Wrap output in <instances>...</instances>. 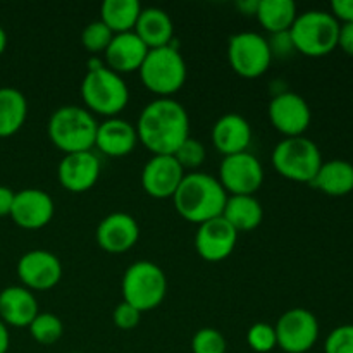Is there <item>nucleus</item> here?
I'll return each instance as SVG.
<instances>
[{
	"label": "nucleus",
	"mask_w": 353,
	"mask_h": 353,
	"mask_svg": "<svg viewBox=\"0 0 353 353\" xmlns=\"http://www.w3.org/2000/svg\"><path fill=\"white\" fill-rule=\"evenodd\" d=\"M103 54H105L107 68L117 74H126V72L140 71L148 48L134 31H128V33L114 34Z\"/></svg>",
	"instance_id": "6ab92c4d"
},
{
	"label": "nucleus",
	"mask_w": 353,
	"mask_h": 353,
	"mask_svg": "<svg viewBox=\"0 0 353 353\" xmlns=\"http://www.w3.org/2000/svg\"><path fill=\"white\" fill-rule=\"evenodd\" d=\"M271 159L276 171L286 179L309 185L324 162L319 147L305 137L281 140L272 150Z\"/></svg>",
	"instance_id": "6e6552de"
},
{
	"label": "nucleus",
	"mask_w": 353,
	"mask_h": 353,
	"mask_svg": "<svg viewBox=\"0 0 353 353\" xmlns=\"http://www.w3.org/2000/svg\"><path fill=\"white\" fill-rule=\"evenodd\" d=\"M210 138H212L214 147L224 157L241 154V152H248L252 143V126L240 114H224L214 123Z\"/></svg>",
	"instance_id": "aec40b11"
},
{
	"label": "nucleus",
	"mask_w": 353,
	"mask_h": 353,
	"mask_svg": "<svg viewBox=\"0 0 353 353\" xmlns=\"http://www.w3.org/2000/svg\"><path fill=\"white\" fill-rule=\"evenodd\" d=\"M138 72L145 88L159 95V99H168L179 92L188 76L185 59L174 45L148 50Z\"/></svg>",
	"instance_id": "20e7f679"
},
{
	"label": "nucleus",
	"mask_w": 353,
	"mask_h": 353,
	"mask_svg": "<svg viewBox=\"0 0 353 353\" xmlns=\"http://www.w3.org/2000/svg\"><path fill=\"white\" fill-rule=\"evenodd\" d=\"M259 2H261V0H238L236 7L241 14H247V16H255L259 10Z\"/></svg>",
	"instance_id": "ea45409f"
},
{
	"label": "nucleus",
	"mask_w": 353,
	"mask_h": 353,
	"mask_svg": "<svg viewBox=\"0 0 353 353\" xmlns=\"http://www.w3.org/2000/svg\"><path fill=\"white\" fill-rule=\"evenodd\" d=\"M228 61L236 74L254 79L264 74L272 62L268 38L255 31H241L228 40Z\"/></svg>",
	"instance_id": "1a4fd4ad"
},
{
	"label": "nucleus",
	"mask_w": 353,
	"mask_h": 353,
	"mask_svg": "<svg viewBox=\"0 0 353 353\" xmlns=\"http://www.w3.org/2000/svg\"><path fill=\"white\" fill-rule=\"evenodd\" d=\"M6 48H7V33H6V30L0 26V55L6 52Z\"/></svg>",
	"instance_id": "79ce46f5"
},
{
	"label": "nucleus",
	"mask_w": 353,
	"mask_h": 353,
	"mask_svg": "<svg viewBox=\"0 0 353 353\" xmlns=\"http://www.w3.org/2000/svg\"><path fill=\"white\" fill-rule=\"evenodd\" d=\"M72 353H79V352H72Z\"/></svg>",
	"instance_id": "37998d69"
},
{
	"label": "nucleus",
	"mask_w": 353,
	"mask_h": 353,
	"mask_svg": "<svg viewBox=\"0 0 353 353\" xmlns=\"http://www.w3.org/2000/svg\"><path fill=\"white\" fill-rule=\"evenodd\" d=\"M28 117V100L23 92L10 86L0 88V138L16 134Z\"/></svg>",
	"instance_id": "a878e982"
},
{
	"label": "nucleus",
	"mask_w": 353,
	"mask_h": 353,
	"mask_svg": "<svg viewBox=\"0 0 353 353\" xmlns=\"http://www.w3.org/2000/svg\"><path fill=\"white\" fill-rule=\"evenodd\" d=\"M112 319H114V324H116L119 330L130 331V330H134V327L140 324L141 312L134 309V307H131L130 303L121 302L117 303V307L114 309Z\"/></svg>",
	"instance_id": "f704fd0d"
},
{
	"label": "nucleus",
	"mask_w": 353,
	"mask_h": 353,
	"mask_svg": "<svg viewBox=\"0 0 353 353\" xmlns=\"http://www.w3.org/2000/svg\"><path fill=\"white\" fill-rule=\"evenodd\" d=\"M223 217L240 233L261 226L264 219L262 203L254 195H228Z\"/></svg>",
	"instance_id": "393cba45"
},
{
	"label": "nucleus",
	"mask_w": 353,
	"mask_h": 353,
	"mask_svg": "<svg viewBox=\"0 0 353 353\" xmlns=\"http://www.w3.org/2000/svg\"><path fill=\"white\" fill-rule=\"evenodd\" d=\"M193 353H226V338L216 327H202L192 338Z\"/></svg>",
	"instance_id": "2f4dec72"
},
{
	"label": "nucleus",
	"mask_w": 353,
	"mask_h": 353,
	"mask_svg": "<svg viewBox=\"0 0 353 353\" xmlns=\"http://www.w3.org/2000/svg\"><path fill=\"white\" fill-rule=\"evenodd\" d=\"M238 241V231L223 216L199 224L195 248L207 262H221L233 254Z\"/></svg>",
	"instance_id": "4468645a"
},
{
	"label": "nucleus",
	"mask_w": 353,
	"mask_h": 353,
	"mask_svg": "<svg viewBox=\"0 0 353 353\" xmlns=\"http://www.w3.org/2000/svg\"><path fill=\"white\" fill-rule=\"evenodd\" d=\"M278 347L286 353H307L319 338V321L307 309H290L274 326Z\"/></svg>",
	"instance_id": "9d476101"
},
{
	"label": "nucleus",
	"mask_w": 353,
	"mask_h": 353,
	"mask_svg": "<svg viewBox=\"0 0 353 353\" xmlns=\"http://www.w3.org/2000/svg\"><path fill=\"white\" fill-rule=\"evenodd\" d=\"M138 143L137 128L126 119L109 117L97 128L95 147L109 157H126Z\"/></svg>",
	"instance_id": "412c9836"
},
{
	"label": "nucleus",
	"mask_w": 353,
	"mask_h": 353,
	"mask_svg": "<svg viewBox=\"0 0 353 353\" xmlns=\"http://www.w3.org/2000/svg\"><path fill=\"white\" fill-rule=\"evenodd\" d=\"M141 9L143 7L138 0H103L100 6V21L114 34L128 33L134 30Z\"/></svg>",
	"instance_id": "bb28decb"
},
{
	"label": "nucleus",
	"mask_w": 353,
	"mask_h": 353,
	"mask_svg": "<svg viewBox=\"0 0 353 353\" xmlns=\"http://www.w3.org/2000/svg\"><path fill=\"white\" fill-rule=\"evenodd\" d=\"M268 43H269V48H271L272 59H274V57H286V55H292L293 52H296L290 31H285V33L271 34V38L268 40Z\"/></svg>",
	"instance_id": "c9c22d12"
},
{
	"label": "nucleus",
	"mask_w": 353,
	"mask_h": 353,
	"mask_svg": "<svg viewBox=\"0 0 353 353\" xmlns=\"http://www.w3.org/2000/svg\"><path fill=\"white\" fill-rule=\"evenodd\" d=\"M30 334L37 343L54 345L64 334V324L55 314L40 312L30 324Z\"/></svg>",
	"instance_id": "c85d7f7f"
},
{
	"label": "nucleus",
	"mask_w": 353,
	"mask_h": 353,
	"mask_svg": "<svg viewBox=\"0 0 353 353\" xmlns=\"http://www.w3.org/2000/svg\"><path fill=\"white\" fill-rule=\"evenodd\" d=\"M324 353H353V324L334 327L324 341Z\"/></svg>",
	"instance_id": "72a5a7b5"
},
{
	"label": "nucleus",
	"mask_w": 353,
	"mask_h": 353,
	"mask_svg": "<svg viewBox=\"0 0 353 353\" xmlns=\"http://www.w3.org/2000/svg\"><path fill=\"white\" fill-rule=\"evenodd\" d=\"M219 183L228 195H254L264 183V168L250 152L228 155L221 162Z\"/></svg>",
	"instance_id": "9b49d317"
},
{
	"label": "nucleus",
	"mask_w": 353,
	"mask_h": 353,
	"mask_svg": "<svg viewBox=\"0 0 353 353\" xmlns=\"http://www.w3.org/2000/svg\"><path fill=\"white\" fill-rule=\"evenodd\" d=\"M100 165L99 157L88 152H76V154H65L61 159L57 168V178L62 188L72 193L88 192L99 181Z\"/></svg>",
	"instance_id": "f3484780"
},
{
	"label": "nucleus",
	"mask_w": 353,
	"mask_h": 353,
	"mask_svg": "<svg viewBox=\"0 0 353 353\" xmlns=\"http://www.w3.org/2000/svg\"><path fill=\"white\" fill-rule=\"evenodd\" d=\"M340 26L327 10H307L296 16L290 34L295 50L309 57H323L338 47Z\"/></svg>",
	"instance_id": "39448f33"
},
{
	"label": "nucleus",
	"mask_w": 353,
	"mask_h": 353,
	"mask_svg": "<svg viewBox=\"0 0 353 353\" xmlns=\"http://www.w3.org/2000/svg\"><path fill=\"white\" fill-rule=\"evenodd\" d=\"M114 33L102 23V21H92L86 24L81 31V43L92 54H99V52H105L109 47L110 40H112Z\"/></svg>",
	"instance_id": "7c9ffc66"
},
{
	"label": "nucleus",
	"mask_w": 353,
	"mask_h": 353,
	"mask_svg": "<svg viewBox=\"0 0 353 353\" xmlns=\"http://www.w3.org/2000/svg\"><path fill=\"white\" fill-rule=\"evenodd\" d=\"M310 185L330 196L348 195L353 192V164L341 159L323 162Z\"/></svg>",
	"instance_id": "b1692460"
},
{
	"label": "nucleus",
	"mask_w": 353,
	"mask_h": 353,
	"mask_svg": "<svg viewBox=\"0 0 353 353\" xmlns=\"http://www.w3.org/2000/svg\"><path fill=\"white\" fill-rule=\"evenodd\" d=\"M38 314L37 299L24 286H7L0 292V321L6 326L28 327Z\"/></svg>",
	"instance_id": "4be33fe9"
},
{
	"label": "nucleus",
	"mask_w": 353,
	"mask_h": 353,
	"mask_svg": "<svg viewBox=\"0 0 353 353\" xmlns=\"http://www.w3.org/2000/svg\"><path fill=\"white\" fill-rule=\"evenodd\" d=\"M97 243L107 254H124L137 245L140 226L137 219L126 212H112L97 226Z\"/></svg>",
	"instance_id": "a211bd4d"
},
{
	"label": "nucleus",
	"mask_w": 353,
	"mask_h": 353,
	"mask_svg": "<svg viewBox=\"0 0 353 353\" xmlns=\"http://www.w3.org/2000/svg\"><path fill=\"white\" fill-rule=\"evenodd\" d=\"M123 302L140 312L154 310L164 302L168 293L165 272L155 262L138 261L126 269L121 281Z\"/></svg>",
	"instance_id": "423d86ee"
},
{
	"label": "nucleus",
	"mask_w": 353,
	"mask_h": 353,
	"mask_svg": "<svg viewBox=\"0 0 353 353\" xmlns=\"http://www.w3.org/2000/svg\"><path fill=\"white\" fill-rule=\"evenodd\" d=\"M54 212V200L47 192L26 188L16 192L9 216L23 230H41L50 223Z\"/></svg>",
	"instance_id": "dca6fc26"
},
{
	"label": "nucleus",
	"mask_w": 353,
	"mask_h": 353,
	"mask_svg": "<svg viewBox=\"0 0 353 353\" xmlns=\"http://www.w3.org/2000/svg\"><path fill=\"white\" fill-rule=\"evenodd\" d=\"M186 172L174 155H154L141 171V186L154 199H172Z\"/></svg>",
	"instance_id": "2eb2a0df"
},
{
	"label": "nucleus",
	"mask_w": 353,
	"mask_h": 353,
	"mask_svg": "<svg viewBox=\"0 0 353 353\" xmlns=\"http://www.w3.org/2000/svg\"><path fill=\"white\" fill-rule=\"evenodd\" d=\"M17 278L30 292H48L62 278V264L48 250H30L17 262Z\"/></svg>",
	"instance_id": "ddd939ff"
},
{
	"label": "nucleus",
	"mask_w": 353,
	"mask_h": 353,
	"mask_svg": "<svg viewBox=\"0 0 353 353\" xmlns=\"http://www.w3.org/2000/svg\"><path fill=\"white\" fill-rule=\"evenodd\" d=\"M269 121L286 138L303 137L312 121V112L302 95L295 92L276 93L269 102Z\"/></svg>",
	"instance_id": "f8f14e48"
},
{
	"label": "nucleus",
	"mask_w": 353,
	"mask_h": 353,
	"mask_svg": "<svg viewBox=\"0 0 353 353\" xmlns=\"http://www.w3.org/2000/svg\"><path fill=\"white\" fill-rule=\"evenodd\" d=\"M133 31L147 45L148 50H154V48L172 45L174 24H172L171 16L164 9L147 7V9H141Z\"/></svg>",
	"instance_id": "5701e85b"
},
{
	"label": "nucleus",
	"mask_w": 353,
	"mask_h": 353,
	"mask_svg": "<svg viewBox=\"0 0 353 353\" xmlns=\"http://www.w3.org/2000/svg\"><path fill=\"white\" fill-rule=\"evenodd\" d=\"M99 123L88 109L79 105H62L52 112L47 133L52 143L65 154L88 152L95 147Z\"/></svg>",
	"instance_id": "7ed1b4c3"
},
{
	"label": "nucleus",
	"mask_w": 353,
	"mask_h": 353,
	"mask_svg": "<svg viewBox=\"0 0 353 353\" xmlns=\"http://www.w3.org/2000/svg\"><path fill=\"white\" fill-rule=\"evenodd\" d=\"M331 14L336 21H343V24L353 23V0H333L331 2Z\"/></svg>",
	"instance_id": "e433bc0d"
},
{
	"label": "nucleus",
	"mask_w": 353,
	"mask_h": 353,
	"mask_svg": "<svg viewBox=\"0 0 353 353\" xmlns=\"http://www.w3.org/2000/svg\"><path fill=\"white\" fill-rule=\"evenodd\" d=\"M338 47L353 57V23L341 24L340 34H338Z\"/></svg>",
	"instance_id": "4c0bfd02"
},
{
	"label": "nucleus",
	"mask_w": 353,
	"mask_h": 353,
	"mask_svg": "<svg viewBox=\"0 0 353 353\" xmlns=\"http://www.w3.org/2000/svg\"><path fill=\"white\" fill-rule=\"evenodd\" d=\"M9 345H10L9 330H7L6 324L0 321V353H9Z\"/></svg>",
	"instance_id": "a19ab883"
},
{
	"label": "nucleus",
	"mask_w": 353,
	"mask_h": 353,
	"mask_svg": "<svg viewBox=\"0 0 353 353\" xmlns=\"http://www.w3.org/2000/svg\"><path fill=\"white\" fill-rule=\"evenodd\" d=\"M138 141L154 155H174L190 137V116L178 100L155 99L143 107L137 123Z\"/></svg>",
	"instance_id": "f257e3e1"
},
{
	"label": "nucleus",
	"mask_w": 353,
	"mask_h": 353,
	"mask_svg": "<svg viewBox=\"0 0 353 353\" xmlns=\"http://www.w3.org/2000/svg\"><path fill=\"white\" fill-rule=\"evenodd\" d=\"M205 157H207V152H205V147H203V143L192 137L186 138V140L179 145L178 150L174 152V159L179 162L183 171L188 169L190 172H195L196 169L203 164Z\"/></svg>",
	"instance_id": "c756f323"
},
{
	"label": "nucleus",
	"mask_w": 353,
	"mask_h": 353,
	"mask_svg": "<svg viewBox=\"0 0 353 353\" xmlns=\"http://www.w3.org/2000/svg\"><path fill=\"white\" fill-rule=\"evenodd\" d=\"M14 196H16V192H12L9 186L0 185V217L9 216L10 209H12Z\"/></svg>",
	"instance_id": "58836bf2"
},
{
	"label": "nucleus",
	"mask_w": 353,
	"mask_h": 353,
	"mask_svg": "<svg viewBox=\"0 0 353 353\" xmlns=\"http://www.w3.org/2000/svg\"><path fill=\"white\" fill-rule=\"evenodd\" d=\"M296 16V3L293 0H261L255 17L271 34L292 30Z\"/></svg>",
	"instance_id": "cd10ccee"
},
{
	"label": "nucleus",
	"mask_w": 353,
	"mask_h": 353,
	"mask_svg": "<svg viewBox=\"0 0 353 353\" xmlns=\"http://www.w3.org/2000/svg\"><path fill=\"white\" fill-rule=\"evenodd\" d=\"M172 200L183 219L202 224L214 217L223 216L228 193L219 179L214 178L212 174L195 171L185 174Z\"/></svg>",
	"instance_id": "f03ea898"
},
{
	"label": "nucleus",
	"mask_w": 353,
	"mask_h": 353,
	"mask_svg": "<svg viewBox=\"0 0 353 353\" xmlns=\"http://www.w3.org/2000/svg\"><path fill=\"white\" fill-rule=\"evenodd\" d=\"M248 347L257 353H269L278 347L274 326L268 323H255L247 333Z\"/></svg>",
	"instance_id": "473e14b6"
},
{
	"label": "nucleus",
	"mask_w": 353,
	"mask_h": 353,
	"mask_svg": "<svg viewBox=\"0 0 353 353\" xmlns=\"http://www.w3.org/2000/svg\"><path fill=\"white\" fill-rule=\"evenodd\" d=\"M81 97L90 112L100 114L109 119L126 109L130 102V90L123 76L103 65L95 71H86L81 83Z\"/></svg>",
	"instance_id": "0eeeda50"
}]
</instances>
